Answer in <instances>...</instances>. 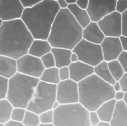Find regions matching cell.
Masks as SVG:
<instances>
[{
	"mask_svg": "<svg viewBox=\"0 0 127 126\" xmlns=\"http://www.w3.org/2000/svg\"><path fill=\"white\" fill-rule=\"evenodd\" d=\"M34 40L22 19L4 21L0 26V55L17 60L28 54Z\"/></svg>",
	"mask_w": 127,
	"mask_h": 126,
	"instance_id": "6da1fadb",
	"label": "cell"
},
{
	"mask_svg": "<svg viewBox=\"0 0 127 126\" xmlns=\"http://www.w3.org/2000/svg\"><path fill=\"white\" fill-rule=\"evenodd\" d=\"M60 10L57 0H42L32 8H25L21 19L34 39L47 40Z\"/></svg>",
	"mask_w": 127,
	"mask_h": 126,
	"instance_id": "7a4b0ae2",
	"label": "cell"
},
{
	"mask_svg": "<svg viewBox=\"0 0 127 126\" xmlns=\"http://www.w3.org/2000/svg\"><path fill=\"white\" fill-rule=\"evenodd\" d=\"M83 28L68 9H60L52 24L49 38L52 47L72 50L83 39Z\"/></svg>",
	"mask_w": 127,
	"mask_h": 126,
	"instance_id": "3957f363",
	"label": "cell"
},
{
	"mask_svg": "<svg viewBox=\"0 0 127 126\" xmlns=\"http://www.w3.org/2000/svg\"><path fill=\"white\" fill-rule=\"evenodd\" d=\"M79 103L89 111H96L104 102L114 98L113 85L95 74L78 83Z\"/></svg>",
	"mask_w": 127,
	"mask_h": 126,
	"instance_id": "277c9868",
	"label": "cell"
},
{
	"mask_svg": "<svg viewBox=\"0 0 127 126\" xmlns=\"http://www.w3.org/2000/svg\"><path fill=\"white\" fill-rule=\"evenodd\" d=\"M39 82V78L17 72L9 79L6 99L14 107L26 109Z\"/></svg>",
	"mask_w": 127,
	"mask_h": 126,
	"instance_id": "5b68a950",
	"label": "cell"
},
{
	"mask_svg": "<svg viewBox=\"0 0 127 126\" xmlns=\"http://www.w3.org/2000/svg\"><path fill=\"white\" fill-rule=\"evenodd\" d=\"M53 111L55 126H91L89 111L79 102L60 104Z\"/></svg>",
	"mask_w": 127,
	"mask_h": 126,
	"instance_id": "8992f818",
	"label": "cell"
},
{
	"mask_svg": "<svg viewBox=\"0 0 127 126\" xmlns=\"http://www.w3.org/2000/svg\"><path fill=\"white\" fill-rule=\"evenodd\" d=\"M57 87V84L40 81L26 109L38 114L53 110V104L56 101Z\"/></svg>",
	"mask_w": 127,
	"mask_h": 126,
	"instance_id": "52a82bcc",
	"label": "cell"
},
{
	"mask_svg": "<svg viewBox=\"0 0 127 126\" xmlns=\"http://www.w3.org/2000/svg\"><path fill=\"white\" fill-rule=\"evenodd\" d=\"M72 52L78 56V61L95 67L104 61L101 45L93 43L84 39L76 45Z\"/></svg>",
	"mask_w": 127,
	"mask_h": 126,
	"instance_id": "ba28073f",
	"label": "cell"
},
{
	"mask_svg": "<svg viewBox=\"0 0 127 126\" xmlns=\"http://www.w3.org/2000/svg\"><path fill=\"white\" fill-rule=\"evenodd\" d=\"M56 100L60 104L79 102L78 83L70 79L60 81L57 84Z\"/></svg>",
	"mask_w": 127,
	"mask_h": 126,
	"instance_id": "9c48e42d",
	"label": "cell"
},
{
	"mask_svg": "<svg viewBox=\"0 0 127 126\" xmlns=\"http://www.w3.org/2000/svg\"><path fill=\"white\" fill-rule=\"evenodd\" d=\"M16 61L17 72L32 77L39 78L46 69L40 58L28 53Z\"/></svg>",
	"mask_w": 127,
	"mask_h": 126,
	"instance_id": "30bf717a",
	"label": "cell"
},
{
	"mask_svg": "<svg viewBox=\"0 0 127 126\" xmlns=\"http://www.w3.org/2000/svg\"><path fill=\"white\" fill-rule=\"evenodd\" d=\"M116 0H89L86 11L92 21L97 22L115 11Z\"/></svg>",
	"mask_w": 127,
	"mask_h": 126,
	"instance_id": "8fae6325",
	"label": "cell"
},
{
	"mask_svg": "<svg viewBox=\"0 0 127 126\" xmlns=\"http://www.w3.org/2000/svg\"><path fill=\"white\" fill-rule=\"evenodd\" d=\"M105 37H119L122 35V14L114 11L97 22Z\"/></svg>",
	"mask_w": 127,
	"mask_h": 126,
	"instance_id": "7c38bea8",
	"label": "cell"
},
{
	"mask_svg": "<svg viewBox=\"0 0 127 126\" xmlns=\"http://www.w3.org/2000/svg\"><path fill=\"white\" fill-rule=\"evenodd\" d=\"M24 9L21 0H0V17L4 21L21 19Z\"/></svg>",
	"mask_w": 127,
	"mask_h": 126,
	"instance_id": "4fadbf2b",
	"label": "cell"
},
{
	"mask_svg": "<svg viewBox=\"0 0 127 126\" xmlns=\"http://www.w3.org/2000/svg\"><path fill=\"white\" fill-rule=\"evenodd\" d=\"M100 45L104 61L107 62L116 60L123 50L119 37H105Z\"/></svg>",
	"mask_w": 127,
	"mask_h": 126,
	"instance_id": "5bb4252c",
	"label": "cell"
},
{
	"mask_svg": "<svg viewBox=\"0 0 127 126\" xmlns=\"http://www.w3.org/2000/svg\"><path fill=\"white\" fill-rule=\"evenodd\" d=\"M68 68L69 79L78 83L94 73V67L80 61L71 63Z\"/></svg>",
	"mask_w": 127,
	"mask_h": 126,
	"instance_id": "9a60e30c",
	"label": "cell"
},
{
	"mask_svg": "<svg viewBox=\"0 0 127 126\" xmlns=\"http://www.w3.org/2000/svg\"><path fill=\"white\" fill-rule=\"evenodd\" d=\"M83 39L93 43L100 45L105 36L99 28L97 22L91 21L84 29H83Z\"/></svg>",
	"mask_w": 127,
	"mask_h": 126,
	"instance_id": "2e32d148",
	"label": "cell"
},
{
	"mask_svg": "<svg viewBox=\"0 0 127 126\" xmlns=\"http://www.w3.org/2000/svg\"><path fill=\"white\" fill-rule=\"evenodd\" d=\"M110 126H127V104L123 100L117 101Z\"/></svg>",
	"mask_w": 127,
	"mask_h": 126,
	"instance_id": "e0dca14e",
	"label": "cell"
},
{
	"mask_svg": "<svg viewBox=\"0 0 127 126\" xmlns=\"http://www.w3.org/2000/svg\"><path fill=\"white\" fill-rule=\"evenodd\" d=\"M17 72L16 60L9 57L0 55V76L10 79Z\"/></svg>",
	"mask_w": 127,
	"mask_h": 126,
	"instance_id": "ac0fdd59",
	"label": "cell"
},
{
	"mask_svg": "<svg viewBox=\"0 0 127 126\" xmlns=\"http://www.w3.org/2000/svg\"><path fill=\"white\" fill-rule=\"evenodd\" d=\"M51 52L54 55L57 68L59 69L63 67H68L71 63V50L64 48L52 47Z\"/></svg>",
	"mask_w": 127,
	"mask_h": 126,
	"instance_id": "d6986e66",
	"label": "cell"
},
{
	"mask_svg": "<svg viewBox=\"0 0 127 126\" xmlns=\"http://www.w3.org/2000/svg\"><path fill=\"white\" fill-rule=\"evenodd\" d=\"M52 46L47 40L34 39L28 53L31 56L41 58L47 53L51 52Z\"/></svg>",
	"mask_w": 127,
	"mask_h": 126,
	"instance_id": "ffe728a7",
	"label": "cell"
},
{
	"mask_svg": "<svg viewBox=\"0 0 127 126\" xmlns=\"http://www.w3.org/2000/svg\"><path fill=\"white\" fill-rule=\"evenodd\" d=\"M67 9L83 29H84L92 21L86 10L82 9L76 3L68 5Z\"/></svg>",
	"mask_w": 127,
	"mask_h": 126,
	"instance_id": "44dd1931",
	"label": "cell"
},
{
	"mask_svg": "<svg viewBox=\"0 0 127 126\" xmlns=\"http://www.w3.org/2000/svg\"><path fill=\"white\" fill-rule=\"evenodd\" d=\"M116 100L114 98L103 103L99 106L96 112L100 121L109 123L112 119Z\"/></svg>",
	"mask_w": 127,
	"mask_h": 126,
	"instance_id": "7402d4cb",
	"label": "cell"
},
{
	"mask_svg": "<svg viewBox=\"0 0 127 126\" xmlns=\"http://www.w3.org/2000/svg\"><path fill=\"white\" fill-rule=\"evenodd\" d=\"M94 73L112 85H113L116 82L108 69V62L105 61H102L94 67Z\"/></svg>",
	"mask_w": 127,
	"mask_h": 126,
	"instance_id": "603a6c76",
	"label": "cell"
},
{
	"mask_svg": "<svg viewBox=\"0 0 127 126\" xmlns=\"http://www.w3.org/2000/svg\"><path fill=\"white\" fill-rule=\"evenodd\" d=\"M39 79L41 82L58 84L61 81L59 75V68L55 67L45 69Z\"/></svg>",
	"mask_w": 127,
	"mask_h": 126,
	"instance_id": "cb8c5ba5",
	"label": "cell"
},
{
	"mask_svg": "<svg viewBox=\"0 0 127 126\" xmlns=\"http://www.w3.org/2000/svg\"><path fill=\"white\" fill-rule=\"evenodd\" d=\"M13 108L12 104L7 99H0V123L5 124L11 119Z\"/></svg>",
	"mask_w": 127,
	"mask_h": 126,
	"instance_id": "d4e9b609",
	"label": "cell"
},
{
	"mask_svg": "<svg viewBox=\"0 0 127 126\" xmlns=\"http://www.w3.org/2000/svg\"><path fill=\"white\" fill-rule=\"evenodd\" d=\"M108 67L110 73L116 81H119L125 73V71L117 60L108 62Z\"/></svg>",
	"mask_w": 127,
	"mask_h": 126,
	"instance_id": "484cf974",
	"label": "cell"
},
{
	"mask_svg": "<svg viewBox=\"0 0 127 126\" xmlns=\"http://www.w3.org/2000/svg\"><path fill=\"white\" fill-rule=\"evenodd\" d=\"M23 123L24 126H38L40 123L39 114L27 110Z\"/></svg>",
	"mask_w": 127,
	"mask_h": 126,
	"instance_id": "4316f807",
	"label": "cell"
},
{
	"mask_svg": "<svg viewBox=\"0 0 127 126\" xmlns=\"http://www.w3.org/2000/svg\"><path fill=\"white\" fill-rule=\"evenodd\" d=\"M9 79L0 76V99L7 98L9 87Z\"/></svg>",
	"mask_w": 127,
	"mask_h": 126,
	"instance_id": "83f0119b",
	"label": "cell"
},
{
	"mask_svg": "<svg viewBox=\"0 0 127 126\" xmlns=\"http://www.w3.org/2000/svg\"><path fill=\"white\" fill-rule=\"evenodd\" d=\"M40 59L46 69L56 67L55 60L52 52L47 53L46 55L42 56Z\"/></svg>",
	"mask_w": 127,
	"mask_h": 126,
	"instance_id": "f1b7e54d",
	"label": "cell"
},
{
	"mask_svg": "<svg viewBox=\"0 0 127 126\" xmlns=\"http://www.w3.org/2000/svg\"><path fill=\"white\" fill-rule=\"evenodd\" d=\"M26 110V109L23 108L14 107L11 113V119L16 121L23 122Z\"/></svg>",
	"mask_w": 127,
	"mask_h": 126,
	"instance_id": "f546056e",
	"label": "cell"
},
{
	"mask_svg": "<svg viewBox=\"0 0 127 126\" xmlns=\"http://www.w3.org/2000/svg\"><path fill=\"white\" fill-rule=\"evenodd\" d=\"M40 122L41 123H53L54 111L53 110H47L39 114Z\"/></svg>",
	"mask_w": 127,
	"mask_h": 126,
	"instance_id": "4dcf8cb0",
	"label": "cell"
},
{
	"mask_svg": "<svg viewBox=\"0 0 127 126\" xmlns=\"http://www.w3.org/2000/svg\"><path fill=\"white\" fill-rule=\"evenodd\" d=\"M116 60L122 65L125 72H127V51L123 50Z\"/></svg>",
	"mask_w": 127,
	"mask_h": 126,
	"instance_id": "1f68e13d",
	"label": "cell"
},
{
	"mask_svg": "<svg viewBox=\"0 0 127 126\" xmlns=\"http://www.w3.org/2000/svg\"><path fill=\"white\" fill-rule=\"evenodd\" d=\"M127 10V0H116L115 11L121 14Z\"/></svg>",
	"mask_w": 127,
	"mask_h": 126,
	"instance_id": "d6a6232c",
	"label": "cell"
},
{
	"mask_svg": "<svg viewBox=\"0 0 127 126\" xmlns=\"http://www.w3.org/2000/svg\"><path fill=\"white\" fill-rule=\"evenodd\" d=\"M122 14V35L127 37V10Z\"/></svg>",
	"mask_w": 127,
	"mask_h": 126,
	"instance_id": "836d02e7",
	"label": "cell"
},
{
	"mask_svg": "<svg viewBox=\"0 0 127 126\" xmlns=\"http://www.w3.org/2000/svg\"><path fill=\"white\" fill-rule=\"evenodd\" d=\"M59 75L61 81L69 79V70L68 67H63L59 68Z\"/></svg>",
	"mask_w": 127,
	"mask_h": 126,
	"instance_id": "e575fe53",
	"label": "cell"
},
{
	"mask_svg": "<svg viewBox=\"0 0 127 126\" xmlns=\"http://www.w3.org/2000/svg\"><path fill=\"white\" fill-rule=\"evenodd\" d=\"M89 120L91 126H96L100 121L96 111H89Z\"/></svg>",
	"mask_w": 127,
	"mask_h": 126,
	"instance_id": "d590c367",
	"label": "cell"
},
{
	"mask_svg": "<svg viewBox=\"0 0 127 126\" xmlns=\"http://www.w3.org/2000/svg\"><path fill=\"white\" fill-rule=\"evenodd\" d=\"M41 1L39 0H21V2L25 9L32 8Z\"/></svg>",
	"mask_w": 127,
	"mask_h": 126,
	"instance_id": "8d00e7d4",
	"label": "cell"
},
{
	"mask_svg": "<svg viewBox=\"0 0 127 126\" xmlns=\"http://www.w3.org/2000/svg\"><path fill=\"white\" fill-rule=\"evenodd\" d=\"M119 82L121 85V91L124 92H127V72H125Z\"/></svg>",
	"mask_w": 127,
	"mask_h": 126,
	"instance_id": "74e56055",
	"label": "cell"
},
{
	"mask_svg": "<svg viewBox=\"0 0 127 126\" xmlns=\"http://www.w3.org/2000/svg\"><path fill=\"white\" fill-rule=\"evenodd\" d=\"M89 0H77L76 4L82 9L86 10L88 7Z\"/></svg>",
	"mask_w": 127,
	"mask_h": 126,
	"instance_id": "f35d334b",
	"label": "cell"
},
{
	"mask_svg": "<svg viewBox=\"0 0 127 126\" xmlns=\"http://www.w3.org/2000/svg\"><path fill=\"white\" fill-rule=\"evenodd\" d=\"M5 126H24L23 122L10 119L5 124Z\"/></svg>",
	"mask_w": 127,
	"mask_h": 126,
	"instance_id": "ab89813d",
	"label": "cell"
},
{
	"mask_svg": "<svg viewBox=\"0 0 127 126\" xmlns=\"http://www.w3.org/2000/svg\"><path fill=\"white\" fill-rule=\"evenodd\" d=\"M119 39L123 50L127 51V37L121 35Z\"/></svg>",
	"mask_w": 127,
	"mask_h": 126,
	"instance_id": "60d3db41",
	"label": "cell"
},
{
	"mask_svg": "<svg viewBox=\"0 0 127 126\" xmlns=\"http://www.w3.org/2000/svg\"><path fill=\"white\" fill-rule=\"evenodd\" d=\"M124 94H125V92H124L122 91L115 92L114 98L116 101L122 100H123V99L124 98Z\"/></svg>",
	"mask_w": 127,
	"mask_h": 126,
	"instance_id": "b9f144b4",
	"label": "cell"
},
{
	"mask_svg": "<svg viewBox=\"0 0 127 126\" xmlns=\"http://www.w3.org/2000/svg\"><path fill=\"white\" fill-rule=\"evenodd\" d=\"M57 1L60 9H66L67 8L68 5L65 0H57Z\"/></svg>",
	"mask_w": 127,
	"mask_h": 126,
	"instance_id": "7bdbcfd3",
	"label": "cell"
},
{
	"mask_svg": "<svg viewBox=\"0 0 127 126\" xmlns=\"http://www.w3.org/2000/svg\"><path fill=\"white\" fill-rule=\"evenodd\" d=\"M113 87L115 92L121 91V85L119 82V81H116L115 83L113 85Z\"/></svg>",
	"mask_w": 127,
	"mask_h": 126,
	"instance_id": "ee69618b",
	"label": "cell"
},
{
	"mask_svg": "<svg viewBox=\"0 0 127 126\" xmlns=\"http://www.w3.org/2000/svg\"><path fill=\"white\" fill-rule=\"evenodd\" d=\"M70 60H71V63H75L78 61V56L77 55L76 53H74V52H72L71 53V57H70Z\"/></svg>",
	"mask_w": 127,
	"mask_h": 126,
	"instance_id": "f6af8a7d",
	"label": "cell"
},
{
	"mask_svg": "<svg viewBox=\"0 0 127 126\" xmlns=\"http://www.w3.org/2000/svg\"><path fill=\"white\" fill-rule=\"evenodd\" d=\"M96 126H110V124L109 122L100 121Z\"/></svg>",
	"mask_w": 127,
	"mask_h": 126,
	"instance_id": "bcb514c9",
	"label": "cell"
},
{
	"mask_svg": "<svg viewBox=\"0 0 127 126\" xmlns=\"http://www.w3.org/2000/svg\"><path fill=\"white\" fill-rule=\"evenodd\" d=\"M60 103H59V102H58L57 100L55 101V102L54 103L53 105V110H55L56 109H57V108L59 107V106L60 105Z\"/></svg>",
	"mask_w": 127,
	"mask_h": 126,
	"instance_id": "7dc6e473",
	"label": "cell"
},
{
	"mask_svg": "<svg viewBox=\"0 0 127 126\" xmlns=\"http://www.w3.org/2000/svg\"><path fill=\"white\" fill-rule=\"evenodd\" d=\"M123 100L127 104V92H125Z\"/></svg>",
	"mask_w": 127,
	"mask_h": 126,
	"instance_id": "c3c4849f",
	"label": "cell"
}]
</instances>
